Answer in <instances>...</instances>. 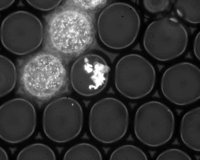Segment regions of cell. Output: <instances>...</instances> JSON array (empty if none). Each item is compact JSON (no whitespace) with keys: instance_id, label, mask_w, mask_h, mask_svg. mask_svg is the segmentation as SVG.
I'll use <instances>...</instances> for the list:
<instances>
[{"instance_id":"ba28073f","label":"cell","mask_w":200,"mask_h":160,"mask_svg":"<svg viewBox=\"0 0 200 160\" xmlns=\"http://www.w3.org/2000/svg\"><path fill=\"white\" fill-rule=\"evenodd\" d=\"M155 70L151 63L136 54L126 55L116 65L115 82L123 95L133 99L143 97L153 89L155 82Z\"/></svg>"},{"instance_id":"7a4b0ae2","label":"cell","mask_w":200,"mask_h":160,"mask_svg":"<svg viewBox=\"0 0 200 160\" xmlns=\"http://www.w3.org/2000/svg\"><path fill=\"white\" fill-rule=\"evenodd\" d=\"M45 51L61 59L77 56L90 45L93 36L90 17L82 10L63 6L47 19Z\"/></svg>"},{"instance_id":"9c48e42d","label":"cell","mask_w":200,"mask_h":160,"mask_svg":"<svg viewBox=\"0 0 200 160\" xmlns=\"http://www.w3.org/2000/svg\"><path fill=\"white\" fill-rule=\"evenodd\" d=\"M89 123L90 132L96 140L105 143L114 142L122 138L127 131L128 111L118 100L104 98L92 107Z\"/></svg>"},{"instance_id":"30bf717a","label":"cell","mask_w":200,"mask_h":160,"mask_svg":"<svg viewBox=\"0 0 200 160\" xmlns=\"http://www.w3.org/2000/svg\"><path fill=\"white\" fill-rule=\"evenodd\" d=\"M200 70L194 64L182 62L168 68L161 80L165 96L178 105L190 104L200 97Z\"/></svg>"},{"instance_id":"603a6c76","label":"cell","mask_w":200,"mask_h":160,"mask_svg":"<svg viewBox=\"0 0 200 160\" xmlns=\"http://www.w3.org/2000/svg\"><path fill=\"white\" fill-rule=\"evenodd\" d=\"M14 0H2L0 1V10L6 9L10 6L14 2Z\"/></svg>"},{"instance_id":"52a82bcc","label":"cell","mask_w":200,"mask_h":160,"mask_svg":"<svg viewBox=\"0 0 200 160\" xmlns=\"http://www.w3.org/2000/svg\"><path fill=\"white\" fill-rule=\"evenodd\" d=\"M83 114L75 100L63 97L50 103L44 111L43 125L46 136L55 142L69 141L76 137L83 125Z\"/></svg>"},{"instance_id":"8fae6325","label":"cell","mask_w":200,"mask_h":160,"mask_svg":"<svg viewBox=\"0 0 200 160\" xmlns=\"http://www.w3.org/2000/svg\"><path fill=\"white\" fill-rule=\"evenodd\" d=\"M35 108L28 101L17 98L9 100L0 108V136L12 143L22 142L33 133L36 125Z\"/></svg>"},{"instance_id":"3957f363","label":"cell","mask_w":200,"mask_h":160,"mask_svg":"<svg viewBox=\"0 0 200 160\" xmlns=\"http://www.w3.org/2000/svg\"><path fill=\"white\" fill-rule=\"evenodd\" d=\"M139 15L131 6L116 2L106 7L98 18L99 37L108 47L115 49L125 48L136 39L139 32Z\"/></svg>"},{"instance_id":"9a60e30c","label":"cell","mask_w":200,"mask_h":160,"mask_svg":"<svg viewBox=\"0 0 200 160\" xmlns=\"http://www.w3.org/2000/svg\"><path fill=\"white\" fill-rule=\"evenodd\" d=\"M174 6L178 14L185 21L192 23H200V0H177Z\"/></svg>"},{"instance_id":"277c9868","label":"cell","mask_w":200,"mask_h":160,"mask_svg":"<svg viewBox=\"0 0 200 160\" xmlns=\"http://www.w3.org/2000/svg\"><path fill=\"white\" fill-rule=\"evenodd\" d=\"M188 35L177 19L164 17L151 23L145 32L143 44L147 52L161 61L170 60L181 55L186 49Z\"/></svg>"},{"instance_id":"ffe728a7","label":"cell","mask_w":200,"mask_h":160,"mask_svg":"<svg viewBox=\"0 0 200 160\" xmlns=\"http://www.w3.org/2000/svg\"><path fill=\"white\" fill-rule=\"evenodd\" d=\"M157 160H190L191 158L183 151L176 149L166 150L161 154L157 158Z\"/></svg>"},{"instance_id":"2e32d148","label":"cell","mask_w":200,"mask_h":160,"mask_svg":"<svg viewBox=\"0 0 200 160\" xmlns=\"http://www.w3.org/2000/svg\"><path fill=\"white\" fill-rule=\"evenodd\" d=\"M64 160H102L99 150L93 146L80 143L70 148L65 153Z\"/></svg>"},{"instance_id":"5b68a950","label":"cell","mask_w":200,"mask_h":160,"mask_svg":"<svg viewBox=\"0 0 200 160\" xmlns=\"http://www.w3.org/2000/svg\"><path fill=\"white\" fill-rule=\"evenodd\" d=\"M2 43L9 51L18 55L30 53L41 44L43 30L39 19L27 11H19L10 14L1 25Z\"/></svg>"},{"instance_id":"5bb4252c","label":"cell","mask_w":200,"mask_h":160,"mask_svg":"<svg viewBox=\"0 0 200 160\" xmlns=\"http://www.w3.org/2000/svg\"><path fill=\"white\" fill-rule=\"evenodd\" d=\"M0 97L10 92L17 80V72L13 63L7 57L0 55Z\"/></svg>"},{"instance_id":"ac0fdd59","label":"cell","mask_w":200,"mask_h":160,"mask_svg":"<svg viewBox=\"0 0 200 160\" xmlns=\"http://www.w3.org/2000/svg\"><path fill=\"white\" fill-rule=\"evenodd\" d=\"M110 160H147V156L139 148L132 145L122 146L114 150Z\"/></svg>"},{"instance_id":"7402d4cb","label":"cell","mask_w":200,"mask_h":160,"mask_svg":"<svg viewBox=\"0 0 200 160\" xmlns=\"http://www.w3.org/2000/svg\"><path fill=\"white\" fill-rule=\"evenodd\" d=\"M200 34L199 32L196 36L194 42V50L197 58L200 60Z\"/></svg>"},{"instance_id":"44dd1931","label":"cell","mask_w":200,"mask_h":160,"mask_svg":"<svg viewBox=\"0 0 200 160\" xmlns=\"http://www.w3.org/2000/svg\"><path fill=\"white\" fill-rule=\"evenodd\" d=\"M34 7L42 10H48L54 8L61 2V0H27Z\"/></svg>"},{"instance_id":"7c38bea8","label":"cell","mask_w":200,"mask_h":160,"mask_svg":"<svg viewBox=\"0 0 200 160\" xmlns=\"http://www.w3.org/2000/svg\"><path fill=\"white\" fill-rule=\"evenodd\" d=\"M110 68L104 59L95 54L79 58L71 68V84L79 94L85 96L96 95L105 87Z\"/></svg>"},{"instance_id":"d6986e66","label":"cell","mask_w":200,"mask_h":160,"mask_svg":"<svg viewBox=\"0 0 200 160\" xmlns=\"http://www.w3.org/2000/svg\"><path fill=\"white\" fill-rule=\"evenodd\" d=\"M143 3L146 10L152 13H157L164 12L169 8V0H144Z\"/></svg>"},{"instance_id":"e0dca14e","label":"cell","mask_w":200,"mask_h":160,"mask_svg":"<svg viewBox=\"0 0 200 160\" xmlns=\"http://www.w3.org/2000/svg\"><path fill=\"white\" fill-rule=\"evenodd\" d=\"M17 160H55V154L48 146L40 143L25 147L18 154Z\"/></svg>"},{"instance_id":"4fadbf2b","label":"cell","mask_w":200,"mask_h":160,"mask_svg":"<svg viewBox=\"0 0 200 160\" xmlns=\"http://www.w3.org/2000/svg\"><path fill=\"white\" fill-rule=\"evenodd\" d=\"M200 108L191 109L183 117L181 122L180 133L182 140L188 147L200 151Z\"/></svg>"},{"instance_id":"cb8c5ba5","label":"cell","mask_w":200,"mask_h":160,"mask_svg":"<svg viewBox=\"0 0 200 160\" xmlns=\"http://www.w3.org/2000/svg\"><path fill=\"white\" fill-rule=\"evenodd\" d=\"M0 159L1 160H8V158L7 154L4 150L0 147Z\"/></svg>"},{"instance_id":"6da1fadb","label":"cell","mask_w":200,"mask_h":160,"mask_svg":"<svg viewBox=\"0 0 200 160\" xmlns=\"http://www.w3.org/2000/svg\"><path fill=\"white\" fill-rule=\"evenodd\" d=\"M17 92L39 106L65 92L68 76L62 59L44 51L21 59Z\"/></svg>"},{"instance_id":"8992f818","label":"cell","mask_w":200,"mask_h":160,"mask_svg":"<svg viewBox=\"0 0 200 160\" xmlns=\"http://www.w3.org/2000/svg\"><path fill=\"white\" fill-rule=\"evenodd\" d=\"M175 119L169 108L157 101L143 104L137 110L134 120V130L137 138L151 147L167 142L173 134Z\"/></svg>"}]
</instances>
